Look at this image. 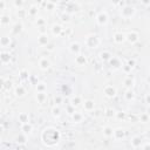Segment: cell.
I'll return each mask as SVG.
<instances>
[{
  "instance_id": "obj_1",
  "label": "cell",
  "mask_w": 150,
  "mask_h": 150,
  "mask_svg": "<svg viewBox=\"0 0 150 150\" xmlns=\"http://www.w3.org/2000/svg\"><path fill=\"white\" fill-rule=\"evenodd\" d=\"M42 138H44L45 143H47V144H49V145H53V144H55V143H58V141H59V138H60V134L52 128L46 129V130L44 131V134H42Z\"/></svg>"
},
{
  "instance_id": "obj_2",
  "label": "cell",
  "mask_w": 150,
  "mask_h": 150,
  "mask_svg": "<svg viewBox=\"0 0 150 150\" xmlns=\"http://www.w3.org/2000/svg\"><path fill=\"white\" fill-rule=\"evenodd\" d=\"M86 44H87V46L90 47V48H95V47H97L98 45H100V39H98L96 35H89L86 39Z\"/></svg>"
},
{
  "instance_id": "obj_3",
  "label": "cell",
  "mask_w": 150,
  "mask_h": 150,
  "mask_svg": "<svg viewBox=\"0 0 150 150\" xmlns=\"http://www.w3.org/2000/svg\"><path fill=\"white\" fill-rule=\"evenodd\" d=\"M39 66L42 70H47V69L51 67V62H49V60L47 59V58H42L39 61Z\"/></svg>"
},
{
  "instance_id": "obj_4",
  "label": "cell",
  "mask_w": 150,
  "mask_h": 150,
  "mask_svg": "<svg viewBox=\"0 0 150 150\" xmlns=\"http://www.w3.org/2000/svg\"><path fill=\"white\" fill-rule=\"evenodd\" d=\"M97 22L100 25H106L108 22V15L106 12H101L97 15Z\"/></svg>"
},
{
  "instance_id": "obj_5",
  "label": "cell",
  "mask_w": 150,
  "mask_h": 150,
  "mask_svg": "<svg viewBox=\"0 0 150 150\" xmlns=\"http://www.w3.org/2000/svg\"><path fill=\"white\" fill-rule=\"evenodd\" d=\"M104 94H106L108 97H114L116 95V89L113 86H107L104 88Z\"/></svg>"
},
{
  "instance_id": "obj_6",
  "label": "cell",
  "mask_w": 150,
  "mask_h": 150,
  "mask_svg": "<svg viewBox=\"0 0 150 150\" xmlns=\"http://www.w3.org/2000/svg\"><path fill=\"white\" fill-rule=\"evenodd\" d=\"M126 38H127V40H128L130 44H135V42L138 40V34L136 32H130Z\"/></svg>"
},
{
  "instance_id": "obj_7",
  "label": "cell",
  "mask_w": 150,
  "mask_h": 150,
  "mask_svg": "<svg viewBox=\"0 0 150 150\" xmlns=\"http://www.w3.org/2000/svg\"><path fill=\"white\" fill-rule=\"evenodd\" d=\"M70 52L74 53V54H80V52H81V47H80L79 42H73V44L70 45Z\"/></svg>"
},
{
  "instance_id": "obj_8",
  "label": "cell",
  "mask_w": 150,
  "mask_h": 150,
  "mask_svg": "<svg viewBox=\"0 0 150 150\" xmlns=\"http://www.w3.org/2000/svg\"><path fill=\"white\" fill-rule=\"evenodd\" d=\"M134 13H135V10H134L133 7H126V8H123V10H122L123 17H126V18L131 17V15H133Z\"/></svg>"
},
{
  "instance_id": "obj_9",
  "label": "cell",
  "mask_w": 150,
  "mask_h": 150,
  "mask_svg": "<svg viewBox=\"0 0 150 150\" xmlns=\"http://www.w3.org/2000/svg\"><path fill=\"white\" fill-rule=\"evenodd\" d=\"M75 62H76L79 66H83V65H86L87 62V59L84 55H81V54H77V56L75 58Z\"/></svg>"
},
{
  "instance_id": "obj_10",
  "label": "cell",
  "mask_w": 150,
  "mask_h": 150,
  "mask_svg": "<svg viewBox=\"0 0 150 150\" xmlns=\"http://www.w3.org/2000/svg\"><path fill=\"white\" fill-rule=\"evenodd\" d=\"M84 109H86L87 111H91L94 110V107H95V103H94V101H91V100H87V101H84Z\"/></svg>"
},
{
  "instance_id": "obj_11",
  "label": "cell",
  "mask_w": 150,
  "mask_h": 150,
  "mask_svg": "<svg viewBox=\"0 0 150 150\" xmlns=\"http://www.w3.org/2000/svg\"><path fill=\"white\" fill-rule=\"evenodd\" d=\"M32 129H33V127H32V124H31L30 122H27V123H22V126H21V130L24 131L25 134L31 133V131H32Z\"/></svg>"
},
{
  "instance_id": "obj_12",
  "label": "cell",
  "mask_w": 150,
  "mask_h": 150,
  "mask_svg": "<svg viewBox=\"0 0 150 150\" xmlns=\"http://www.w3.org/2000/svg\"><path fill=\"white\" fill-rule=\"evenodd\" d=\"M124 39H126V37H124V34H122V33H116V34L114 35V41H115L116 44H122V42L124 41Z\"/></svg>"
},
{
  "instance_id": "obj_13",
  "label": "cell",
  "mask_w": 150,
  "mask_h": 150,
  "mask_svg": "<svg viewBox=\"0 0 150 150\" xmlns=\"http://www.w3.org/2000/svg\"><path fill=\"white\" fill-rule=\"evenodd\" d=\"M52 32L54 35H60L62 32H63V28H62L61 25H54L52 28Z\"/></svg>"
},
{
  "instance_id": "obj_14",
  "label": "cell",
  "mask_w": 150,
  "mask_h": 150,
  "mask_svg": "<svg viewBox=\"0 0 150 150\" xmlns=\"http://www.w3.org/2000/svg\"><path fill=\"white\" fill-rule=\"evenodd\" d=\"M113 136L116 140H121V138H123V136H124V131H123L122 129H116V130L113 131Z\"/></svg>"
},
{
  "instance_id": "obj_15",
  "label": "cell",
  "mask_w": 150,
  "mask_h": 150,
  "mask_svg": "<svg viewBox=\"0 0 150 150\" xmlns=\"http://www.w3.org/2000/svg\"><path fill=\"white\" fill-rule=\"evenodd\" d=\"M141 144H142V141H141V137H138V136H135V137L131 140V145H133L134 148L141 147Z\"/></svg>"
},
{
  "instance_id": "obj_16",
  "label": "cell",
  "mask_w": 150,
  "mask_h": 150,
  "mask_svg": "<svg viewBox=\"0 0 150 150\" xmlns=\"http://www.w3.org/2000/svg\"><path fill=\"white\" fill-rule=\"evenodd\" d=\"M38 41H39V44H40V45L45 46V45L48 44V37H47L46 34H42V35H40V37H39Z\"/></svg>"
},
{
  "instance_id": "obj_17",
  "label": "cell",
  "mask_w": 150,
  "mask_h": 150,
  "mask_svg": "<svg viewBox=\"0 0 150 150\" xmlns=\"http://www.w3.org/2000/svg\"><path fill=\"white\" fill-rule=\"evenodd\" d=\"M80 103H81V97H80V96H74V97L72 98L70 104L73 107H77Z\"/></svg>"
},
{
  "instance_id": "obj_18",
  "label": "cell",
  "mask_w": 150,
  "mask_h": 150,
  "mask_svg": "<svg viewBox=\"0 0 150 150\" xmlns=\"http://www.w3.org/2000/svg\"><path fill=\"white\" fill-rule=\"evenodd\" d=\"M0 59H1V61H3L4 63H7V62H10L11 56L8 53H1V54H0Z\"/></svg>"
},
{
  "instance_id": "obj_19",
  "label": "cell",
  "mask_w": 150,
  "mask_h": 150,
  "mask_svg": "<svg viewBox=\"0 0 150 150\" xmlns=\"http://www.w3.org/2000/svg\"><path fill=\"white\" fill-rule=\"evenodd\" d=\"M100 56H101V59L103 60V61H108V60L111 59V54H110L109 52H107V51L102 52L101 54H100Z\"/></svg>"
},
{
  "instance_id": "obj_20",
  "label": "cell",
  "mask_w": 150,
  "mask_h": 150,
  "mask_svg": "<svg viewBox=\"0 0 150 150\" xmlns=\"http://www.w3.org/2000/svg\"><path fill=\"white\" fill-rule=\"evenodd\" d=\"M46 98H47L46 93H38L37 94V100L40 102V103H44Z\"/></svg>"
},
{
  "instance_id": "obj_21",
  "label": "cell",
  "mask_w": 150,
  "mask_h": 150,
  "mask_svg": "<svg viewBox=\"0 0 150 150\" xmlns=\"http://www.w3.org/2000/svg\"><path fill=\"white\" fill-rule=\"evenodd\" d=\"M113 129L110 128V127H106V128L103 129V135L106 136V137H111L113 136Z\"/></svg>"
},
{
  "instance_id": "obj_22",
  "label": "cell",
  "mask_w": 150,
  "mask_h": 150,
  "mask_svg": "<svg viewBox=\"0 0 150 150\" xmlns=\"http://www.w3.org/2000/svg\"><path fill=\"white\" fill-rule=\"evenodd\" d=\"M72 118H73L74 122H81V121H82V115L80 113H73Z\"/></svg>"
},
{
  "instance_id": "obj_23",
  "label": "cell",
  "mask_w": 150,
  "mask_h": 150,
  "mask_svg": "<svg viewBox=\"0 0 150 150\" xmlns=\"http://www.w3.org/2000/svg\"><path fill=\"white\" fill-rule=\"evenodd\" d=\"M25 93H26V91H25V88L22 86H19L15 88V94H17L18 96H24Z\"/></svg>"
},
{
  "instance_id": "obj_24",
  "label": "cell",
  "mask_w": 150,
  "mask_h": 150,
  "mask_svg": "<svg viewBox=\"0 0 150 150\" xmlns=\"http://www.w3.org/2000/svg\"><path fill=\"white\" fill-rule=\"evenodd\" d=\"M0 44H1V46H8L11 44V39L8 37H3L0 39Z\"/></svg>"
},
{
  "instance_id": "obj_25",
  "label": "cell",
  "mask_w": 150,
  "mask_h": 150,
  "mask_svg": "<svg viewBox=\"0 0 150 150\" xmlns=\"http://www.w3.org/2000/svg\"><path fill=\"white\" fill-rule=\"evenodd\" d=\"M19 121L21 123H27L28 122V115L27 114H25V113H21L19 115Z\"/></svg>"
},
{
  "instance_id": "obj_26",
  "label": "cell",
  "mask_w": 150,
  "mask_h": 150,
  "mask_svg": "<svg viewBox=\"0 0 150 150\" xmlns=\"http://www.w3.org/2000/svg\"><path fill=\"white\" fill-rule=\"evenodd\" d=\"M10 21H11V19L7 15H4V17H1V19H0V24H3V25H8Z\"/></svg>"
},
{
  "instance_id": "obj_27",
  "label": "cell",
  "mask_w": 150,
  "mask_h": 150,
  "mask_svg": "<svg viewBox=\"0 0 150 150\" xmlns=\"http://www.w3.org/2000/svg\"><path fill=\"white\" fill-rule=\"evenodd\" d=\"M37 90L38 93H45V90H46V86H45V83H39L37 86Z\"/></svg>"
},
{
  "instance_id": "obj_28",
  "label": "cell",
  "mask_w": 150,
  "mask_h": 150,
  "mask_svg": "<svg viewBox=\"0 0 150 150\" xmlns=\"http://www.w3.org/2000/svg\"><path fill=\"white\" fill-rule=\"evenodd\" d=\"M134 96H135V94H134L133 90H128L126 93V98L128 100V101H131V100H134Z\"/></svg>"
},
{
  "instance_id": "obj_29",
  "label": "cell",
  "mask_w": 150,
  "mask_h": 150,
  "mask_svg": "<svg viewBox=\"0 0 150 150\" xmlns=\"http://www.w3.org/2000/svg\"><path fill=\"white\" fill-rule=\"evenodd\" d=\"M21 30H22V25H21V24H17V25L14 26L13 33H14V34H18V32H20Z\"/></svg>"
},
{
  "instance_id": "obj_30",
  "label": "cell",
  "mask_w": 150,
  "mask_h": 150,
  "mask_svg": "<svg viewBox=\"0 0 150 150\" xmlns=\"http://www.w3.org/2000/svg\"><path fill=\"white\" fill-rule=\"evenodd\" d=\"M124 84H126L127 87H129V88H131V87L134 86V81L131 79H126L124 80Z\"/></svg>"
},
{
  "instance_id": "obj_31",
  "label": "cell",
  "mask_w": 150,
  "mask_h": 150,
  "mask_svg": "<svg viewBox=\"0 0 150 150\" xmlns=\"http://www.w3.org/2000/svg\"><path fill=\"white\" fill-rule=\"evenodd\" d=\"M60 108L59 107H54V108L52 109V113H53V115L54 116H60Z\"/></svg>"
},
{
  "instance_id": "obj_32",
  "label": "cell",
  "mask_w": 150,
  "mask_h": 150,
  "mask_svg": "<svg viewBox=\"0 0 150 150\" xmlns=\"http://www.w3.org/2000/svg\"><path fill=\"white\" fill-rule=\"evenodd\" d=\"M110 63L111 65H114V67H120V62H118V60L117 59H115V58H113V59H110Z\"/></svg>"
},
{
  "instance_id": "obj_33",
  "label": "cell",
  "mask_w": 150,
  "mask_h": 150,
  "mask_svg": "<svg viewBox=\"0 0 150 150\" xmlns=\"http://www.w3.org/2000/svg\"><path fill=\"white\" fill-rule=\"evenodd\" d=\"M148 120H149V117H148V114H142V115H141V121H142L143 123H147Z\"/></svg>"
},
{
  "instance_id": "obj_34",
  "label": "cell",
  "mask_w": 150,
  "mask_h": 150,
  "mask_svg": "<svg viewBox=\"0 0 150 150\" xmlns=\"http://www.w3.org/2000/svg\"><path fill=\"white\" fill-rule=\"evenodd\" d=\"M38 12V10H37V7H34V6H32L31 7V10H30V14H32V15H34L35 13Z\"/></svg>"
},
{
  "instance_id": "obj_35",
  "label": "cell",
  "mask_w": 150,
  "mask_h": 150,
  "mask_svg": "<svg viewBox=\"0 0 150 150\" xmlns=\"http://www.w3.org/2000/svg\"><path fill=\"white\" fill-rule=\"evenodd\" d=\"M17 140H18V142H19V143H25V142H26V138H25L24 136H18Z\"/></svg>"
},
{
  "instance_id": "obj_36",
  "label": "cell",
  "mask_w": 150,
  "mask_h": 150,
  "mask_svg": "<svg viewBox=\"0 0 150 150\" xmlns=\"http://www.w3.org/2000/svg\"><path fill=\"white\" fill-rule=\"evenodd\" d=\"M116 116H117V118H123V117H124V113L118 111V113H116Z\"/></svg>"
},
{
  "instance_id": "obj_37",
  "label": "cell",
  "mask_w": 150,
  "mask_h": 150,
  "mask_svg": "<svg viewBox=\"0 0 150 150\" xmlns=\"http://www.w3.org/2000/svg\"><path fill=\"white\" fill-rule=\"evenodd\" d=\"M107 115H108V116H113L114 115V110H113V109H108V110H107Z\"/></svg>"
},
{
  "instance_id": "obj_38",
  "label": "cell",
  "mask_w": 150,
  "mask_h": 150,
  "mask_svg": "<svg viewBox=\"0 0 150 150\" xmlns=\"http://www.w3.org/2000/svg\"><path fill=\"white\" fill-rule=\"evenodd\" d=\"M62 18H63V19H62L63 21H69V15L68 14H63V15H62Z\"/></svg>"
},
{
  "instance_id": "obj_39",
  "label": "cell",
  "mask_w": 150,
  "mask_h": 150,
  "mask_svg": "<svg viewBox=\"0 0 150 150\" xmlns=\"http://www.w3.org/2000/svg\"><path fill=\"white\" fill-rule=\"evenodd\" d=\"M61 102V97L60 96H55V103H60Z\"/></svg>"
},
{
  "instance_id": "obj_40",
  "label": "cell",
  "mask_w": 150,
  "mask_h": 150,
  "mask_svg": "<svg viewBox=\"0 0 150 150\" xmlns=\"http://www.w3.org/2000/svg\"><path fill=\"white\" fill-rule=\"evenodd\" d=\"M44 22H45V20L40 18V19H39V20H38V21H37V24H38V25H42V24H44Z\"/></svg>"
},
{
  "instance_id": "obj_41",
  "label": "cell",
  "mask_w": 150,
  "mask_h": 150,
  "mask_svg": "<svg viewBox=\"0 0 150 150\" xmlns=\"http://www.w3.org/2000/svg\"><path fill=\"white\" fill-rule=\"evenodd\" d=\"M5 5H6V4L4 3V1H0V10H3V8L5 7Z\"/></svg>"
},
{
  "instance_id": "obj_42",
  "label": "cell",
  "mask_w": 150,
  "mask_h": 150,
  "mask_svg": "<svg viewBox=\"0 0 150 150\" xmlns=\"http://www.w3.org/2000/svg\"><path fill=\"white\" fill-rule=\"evenodd\" d=\"M21 76H22V77H27V73H26L25 70H22V72H21Z\"/></svg>"
},
{
  "instance_id": "obj_43",
  "label": "cell",
  "mask_w": 150,
  "mask_h": 150,
  "mask_svg": "<svg viewBox=\"0 0 150 150\" xmlns=\"http://www.w3.org/2000/svg\"><path fill=\"white\" fill-rule=\"evenodd\" d=\"M4 84H5V80L3 77H0V86H4Z\"/></svg>"
},
{
  "instance_id": "obj_44",
  "label": "cell",
  "mask_w": 150,
  "mask_h": 150,
  "mask_svg": "<svg viewBox=\"0 0 150 150\" xmlns=\"http://www.w3.org/2000/svg\"><path fill=\"white\" fill-rule=\"evenodd\" d=\"M14 5H17V6H21V5H22V3H21V1H15Z\"/></svg>"
},
{
  "instance_id": "obj_45",
  "label": "cell",
  "mask_w": 150,
  "mask_h": 150,
  "mask_svg": "<svg viewBox=\"0 0 150 150\" xmlns=\"http://www.w3.org/2000/svg\"><path fill=\"white\" fill-rule=\"evenodd\" d=\"M145 102H147V104H149V95L145 96Z\"/></svg>"
},
{
  "instance_id": "obj_46",
  "label": "cell",
  "mask_w": 150,
  "mask_h": 150,
  "mask_svg": "<svg viewBox=\"0 0 150 150\" xmlns=\"http://www.w3.org/2000/svg\"><path fill=\"white\" fill-rule=\"evenodd\" d=\"M150 148H149V144H145V147H144V150H149Z\"/></svg>"
},
{
  "instance_id": "obj_47",
  "label": "cell",
  "mask_w": 150,
  "mask_h": 150,
  "mask_svg": "<svg viewBox=\"0 0 150 150\" xmlns=\"http://www.w3.org/2000/svg\"><path fill=\"white\" fill-rule=\"evenodd\" d=\"M1 130H3V128H1V127H0V133H1Z\"/></svg>"
}]
</instances>
